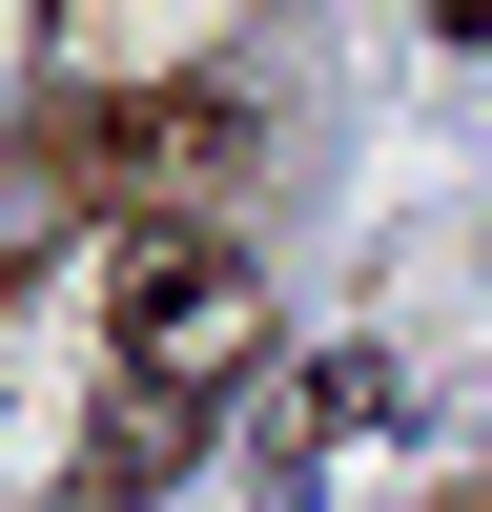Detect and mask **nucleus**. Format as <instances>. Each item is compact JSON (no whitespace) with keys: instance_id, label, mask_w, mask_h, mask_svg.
<instances>
[{"instance_id":"7ed1b4c3","label":"nucleus","mask_w":492,"mask_h":512,"mask_svg":"<svg viewBox=\"0 0 492 512\" xmlns=\"http://www.w3.org/2000/svg\"><path fill=\"white\" fill-rule=\"evenodd\" d=\"M185 451H205L185 390H103V431L62 451V492H41V512H164V492H185Z\"/></svg>"},{"instance_id":"20e7f679","label":"nucleus","mask_w":492,"mask_h":512,"mask_svg":"<svg viewBox=\"0 0 492 512\" xmlns=\"http://www.w3.org/2000/svg\"><path fill=\"white\" fill-rule=\"evenodd\" d=\"M369 410H390V349H308L267 410H246V451H267V472H328V451H349Z\"/></svg>"},{"instance_id":"f03ea898","label":"nucleus","mask_w":492,"mask_h":512,"mask_svg":"<svg viewBox=\"0 0 492 512\" xmlns=\"http://www.w3.org/2000/svg\"><path fill=\"white\" fill-rule=\"evenodd\" d=\"M246 369H267V267H246L226 226H123L103 246V390L226 410Z\"/></svg>"},{"instance_id":"f257e3e1","label":"nucleus","mask_w":492,"mask_h":512,"mask_svg":"<svg viewBox=\"0 0 492 512\" xmlns=\"http://www.w3.org/2000/svg\"><path fill=\"white\" fill-rule=\"evenodd\" d=\"M41 205H103V226H226L267 185V82L246 62H185V82H41L21 123Z\"/></svg>"},{"instance_id":"39448f33","label":"nucleus","mask_w":492,"mask_h":512,"mask_svg":"<svg viewBox=\"0 0 492 512\" xmlns=\"http://www.w3.org/2000/svg\"><path fill=\"white\" fill-rule=\"evenodd\" d=\"M431 512H492V472H451V492H431Z\"/></svg>"}]
</instances>
